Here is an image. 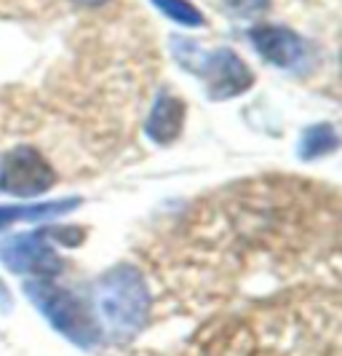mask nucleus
I'll return each instance as SVG.
<instances>
[{"label":"nucleus","mask_w":342,"mask_h":356,"mask_svg":"<svg viewBox=\"0 0 342 356\" xmlns=\"http://www.w3.org/2000/svg\"><path fill=\"white\" fill-rule=\"evenodd\" d=\"M94 311L115 340H131L150 319V289L134 266H115L94 284Z\"/></svg>","instance_id":"f257e3e1"},{"label":"nucleus","mask_w":342,"mask_h":356,"mask_svg":"<svg viewBox=\"0 0 342 356\" xmlns=\"http://www.w3.org/2000/svg\"><path fill=\"white\" fill-rule=\"evenodd\" d=\"M171 46H174V59L182 67L206 81L212 99H230L254 86V75L246 67V62L228 49L203 51L198 43L187 38H174Z\"/></svg>","instance_id":"f03ea898"},{"label":"nucleus","mask_w":342,"mask_h":356,"mask_svg":"<svg viewBox=\"0 0 342 356\" xmlns=\"http://www.w3.org/2000/svg\"><path fill=\"white\" fill-rule=\"evenodd\" d=\"M24 292H27V298L37 305V311L54 324L56 332H62V335L67 340H72L75 346L91 348V346L99 340V330H96L94 319L89 316L86 305L80 303L72 292L51 284V282H46V279L27 282V284H24Z\"/></svg>","instance_id":"7ed1b4c3"},{"label":"nucleus","mask_w":342,"mask_h":356,"mask_svg":"<svg viewBox=\"0 0 342 356\" xmlns=\"http://www.w3.org/2000/svg\"><path fill=\"white\" fill-rule=\"evenodd\" d=\"M56 175L51 163L35 147L22 145L6 153L0 161V191L17 198H35L51 191Z\"/></svg>","instance_id":"20e7f679"},{"label":"nucleus","mask_w":342,"mask_h":356,"mask_svg":"<svg viewBox=\"0 0 342 356\" xmlns=\"http://www.w3.org/2000/svg\"><path fill=\"white\" fill-rule=\"evenodd\" d=\"M0 260L14 273H33L40 279H49L62 273V257L46 241L43 233H19L0 241Z\"/></svg>","instance_id":"39448f33"},{"label":"nucleus","mask_w":342,"mask_h":356,"mask_svg":"<svg viewBox=\"0 0 342 356\" xmlns=\"http://www.w3.org/2000/svg\"><path fill=\"white\" fill-rule=\"evenodd\" d=\"M249 40L254 49L262 54V59H268L275 67H300L305 59V43L300 40L297 33H291L287 27H271V24H259L249 30Z\"/></svg>","instance_id":"423d86ee"},{"label":"nucleus","mask_w":342,"mask_h":356,"mask_svg":"<svg viewBox=\"0 0 342 356\" xmlns=\"http://www.w3.org/2000/svg\"><path fill=\"white\" fill-rule=\"evenodd\" d=\"M185 126V105L174 94H158L147 118V137L158 145H171L182 134Z\"/></svg>","instance_id":"0eeeda50"},{"label":"nucleus","mask_w":342,"mask_h":356,"mask_svg":"<svg viewBox=\"0 0 342 356\" xmlns=\"http://www.w3.org/2000/svg\"><path fill=\"white\" fill-rule=\"evenodd\" d=\"M80 207V198L67 201H46V204H30V207H0V228H8L14 222H46L62 214H70Z\"/></svg>","instance_id":"6e6552de"},{"label":"nucleus","mask_w":342,"mask_h":356,"mask_svg":"<svg viewBox=\"0 0 342 356\" xmlns=\"http://www.w3.org/2000/svg\"><path fill=\"white\" fill-rule=\"evenodd\" d=\"M340 145V137L334 131V126L329 124H316L302 131V140H300V156L305 161L321 159V156H329L334 153Z\"/></svg>","instance_id":"1a4fd4ad"},{"label":"nucleus","mask_w":342,"mask_h":356,"mask_svg":"<svg viewBox=\"0 0 342 356\" xmlns=\"http://www.w3.org/2000/svg\"><path fill=\"white\" fill-rule=\"evenodd\" d=\"M153 3L163 17H169L171 22H180L185 27H200L203 24V14L187 0H153Z\"/></svg>","instance_id":"9d476101"},{"label":"nucleus","mask_w":342,"mask_h":356,"mask_svg":"<svg viewBox=\"0 0 342 356\" xmlns=\"http://www.w3.org/2000/svg\"><path fill=\"white\" fill-rule=\"evenodd\" d=\"M268 3H271V0H228L230 11L238 14V17H254V14L265 11Z\"/></svg>","instance_id":"9b49d317"},{"label":"nucleus","mask_w":342,"mask_h":356,"mask_svg":"<svg viewBox=\"0 0 342 356\" xmlns=\"http://www.w3.org/2000/svg\"><path fill=\"white\" fill-rule=\"evenodd\" d=\"M75 3H80V6H102V3H108V0H75Z\"/></svg>","instance_id":"f8f14e48"}]
</instances>
